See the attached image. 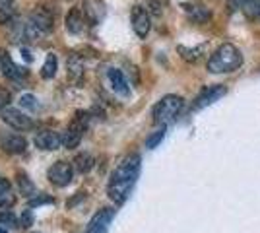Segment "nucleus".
I'll return each mask as SVG.
<instances>
[{"mask_svg": "<svg viewBox=\"0 0 260 233\" xmlns=\"http://www.w3.org/2000/svg\"><path fill=\"white\" fill-rule=\"evenodd\" d=\"M16 223V216L10 210L0 208V225H14Z\"/></svg>", "mask_w": 260, "mask_h": 233, "instance_id": "bb28decb", "label": "nucleus"}, {"mask_svg": "<svg viewBox=\"0 0 260 233\" xmlns=\"http://www.w3.org/2000/svg\"><path fill=\"white\" fill-rule=\"evenodd\" d=\"M56 70H58V58H56V55L49 53L47 58H45L43 66H41V76H43L45 80H51V78H54Z\"/></svg>", "mask_w": 260, "mask_h": 233, "instance_id": "a211bd4d", "label": "nucleus"}, {"mask_svg": "<svg viewBox=\"0 0 260 233\" xmlns=\"http://www.w3.org/2000/svg\"><path fill=\"white\" fill-rule=\"evenodd\" d=\"M14 204H16V196H14V192H12V190L0 192V208H4V210H10Z\"/></svg>", "mask_w": 260, "mask_h": 233, "instance_id": "b1692460", "label": "nucleus"}, {"mask_svg": "<svg viewBox=\"0 0 260 233\" xmlns=\"http://www.w3.org/2000/svg\"><path fill=\"white\" fill-rule=\"evenodd\" d=\"M239 8L243 10V14H247L249 18H252V16H258L260 0H239Z\"/></svg>", "mask_w": 260, "mask_h": 233, "instance_id": "aec40b11", "label": "nucleus"}, {"mask_svg": "<svg viewBox=\"0 0 260 233\" xmlns=\"http://www.w3.org/2000/svg\"><path fill=\"white\" fill-rule=\"evenodd\" d=\"M163 138H165V126H161L159 130H155V132L150 134V138L146 140V146H148L150 150H153V148H157V146L161 144Z\"/></svg>", "mask_w": 260, "mask_h": 233, "instance_id": "4be33fe9", "label": "nucleus"}, {"mask_svg": "<svg viewBox=\"0 0 260 233\" xmlns=\"http://www.w3.org/2000/svg\"><path fill=\"white\" fill-rule=\"evenodd\" d=\"M258 18H260V10H258Z\"/></svg>", "mask_w": 260, "mask_h": 233, "instance_id": "f704fd0d", "label": "nucleus"}, {"mask_svg": "<svg viewBox=\"0 0 260 233\" xmlns=\"http://www.w3.org/2000/svg\"><path fill=\"white\" fill-rule=\"evenodd\" d=\"M0 148L6 154H23L27 150V140L23 138L22 134L16 132H0Z\"/></svg>", "mask_w": 260, "mask_h": 233, "instance_id": "423d86ee", "label": "nucleus"}, {"mask_svg": "<svg viewBox=\"0 0 260 233\" xmlns=\"http://www.w3.org/2000/svg\"><path fill=\"white\" fill-rule=\"evenodd\" d=\"M35 146L39 150H45V152H54L62 146V136L54 130H41V132L35 134Z\"/></svg>", "mask_w": 260, "mask_h": 233, "instance_id": "9b49d317", "label": "nucleus"}, {"mask_svg": "<svg viewBox=\"0 0 260 233\" xmlns=\"http://www.w3.org/2000/svg\"><path fill=\"white\" fill-rule=\"evenodd\" d=\"M86 22L87 20L86 16H84V12H82V8H74V10L68 12V16H66V29L74 35L82 34Z\"/></svg>", "mask_w": 260, "mask_h": 233, "instance_id": "2eb2a0df", "label": "nucleus"}, {"mask_svg": "<svg viewBox=\"0 0 260 233\" xmlns=\"http://www.w3.org/2000/svg\"><path fill=\"white\" fill-rule=\"evenodd\" d=\"M0 68H2V74L6 78H12V80H23L27 76V70L18 66L12 60V56L8 55V51H4V49H0Z\"/></svg>", "mask_w": 260, "mask_h": 233, "instance_id": "f8f14e48", "label": "nucleus"}, {"mask_svg": "<svg viewBox=\"0 0 260 233\" xmlns=\"http://www.w3.org/2000/svg\"><path fill=\"white\" fill-rule=\"evenodd\" d=\"M138 175H140V155L132 154L128 157H124L111 175L107 187L109 198L115 204H122L130 196V192L138 181Z\"/></svg>", "mask_w": 260, "mask_h": 233, "instance_id": "f257e3e1", "label": "nucleus"}, {"mask_svg": "<svg viewBox=\"0 0 260 233\" xmlns=\"http://www.w3.org/2000/svg\"><path fill=\"white\" fill-rule=\"evenodd\" d=\"M72 177H74V165L68 161H62V159L53 163L47 171V179L54 187H68L72 183Z\"/></svg>", "mask_w": 260, "mask_h": 233, "instance_id": "20e7f679", "label": "nucleus"}, {"mask_svg": "<svg viewBox=\"0 0 260 233\" xmlns=\"http://www.w3.org/2000/svg\"><path fill=\"white\" fill-rule=\"evenodd\" d=\"M179 53L183 56L184 60H190V62H194L200 58V53H202V47H198V49H186V47H179Z\"/></svg>", "mask_w": 260, "mask_h": 233, "instance_id": "5701e85b", "label": "nucleus"}, {"mask_svg": "<svg viewBox=\"0 0 260 233\" xmlns=\"http://www.w3.org/2000/svg\"><path fill=\"white\" fill-rule=\"evenodd\" d=\"M0 119L6 122L8 126L16 128V130H29L33 128V121L20 109H14V107H4L0 111Z\"/></svg>", "mask_w": 260, "mask_h": 233, "instance_id": "39448f33", "label": "nucleus"}, {"mask_svg": "<svg viewBox=\"0 0 260 233\" xmlns=\"http://www.w3.org/2000/svg\"><path fill=\"white\" fill-rule=\"evenodd\" d=\"M20 53H22L23 58H25L27 62H31L33 60V56H31V53H29V49H27V47H22V49H20Z\"/></svg>", "mask_w": 260, "mask_h": 233, "instance_id": "7c9ffc66", "label": "nucleus"}, {"mask_svg": "<svg viewBox=\"0 0 260 233\" xmlns=\"http://www.w3.org/2000/svg\"><path fill=\"white\" fill-rule=\"evenodd\" d=\"M29 20H31L41 31H43L45 35L51 34L54 27V16L51 14V12L47 10L45 6H39V8H35V10L31 12V16H29Z\"/></svg>", "mask_w": 260, "mask_h": 233, "instance_id": "ddd939ff", "label": "nucleus"}, {"mask_svg": "<svg viewBox=\"0 0 260 233\" xmlns=\"http://www.w3.org/2000/svg\"><path fill=\"white\" fill-rule=\"evenodd\" d=\"M20 105H22L23 109L35 111V109H37V99H35V95H31V93H25V95L20 97Z\"/></svg>", "mask_w": 260, "mask_h": 233, "instance_id": "a878e982", "label": "nucleus"}, {"mask_svg": "<svg viewBox=\"0 0 260 233\" xmlns=\"http://www.w3.org/2000/svg\"><path fill=\"white\" fill-rule=\"evenodd\" d=\"M95 163V159H93V155L91 154H78L74 157V169H76L78 173H87V171H91V167Z\"/></svg>", "mask_w": 260, "mask_h": 233, "instance_id": "f3484780", "label": "nucleus"}, {"mask_svg": "<svg viewBox=\"0 0 260 233\" xmlns=\"http://www.w3.org/2000/svg\"><path fill=\"white\" fill-rule=\"evenodd\" d=\"M8 103H10V91L0 86V111H2L4 107H8Z\"/></svg>", "mask_w": 260, "mask_h": 233, "instance_id": "cd10ccee", "label": "nucleus"}, {"mask_svg": "<svg viewBox=\"0 0 260 233\" xmlns=\"http://www.w3.org/2000/svg\"><path fill=\"white\" fill-rule=\"evenodd\" d=\"M18 185L22 189V194H25V196H31L33 192H35V187H33V183L29 181V177L25 173H18Z\"/></svg>", "mask_w": 260, "mask_h": 233, "instance_id": "412c9836", "label": "nucleus"}, {"mask_svg": "<svg viewBox=\"0 0 260 233\" xmlns=\"http://www.w3.org/2000/svg\"><path fill=\"white\" fill-rule=\"evenodd\" d=\"M0 233H8V231H6V229H2V227H0Z\"/></svg>", "mask_w": 260, "mask_h": 233, "instance_id": "72a5a7b5", "label": "nucleus"}, {"mask_svg": "<svg viewBox=\"0 0 260 233\" xmlns=\"http://www.w3.org/2000/svg\"><path fill=\"white\" fill-rule=\"evenodd\" d=\"M49 202H54L51 196H35L33 200H29V206H41V204H49Z\"/></svg>", "mask_w": 260, "mask_h": 233, "instance_id": "c756f323", "label": "nucleus"}, {"mask_svg": "<svg viewBox=\"0 0 260 233\" xmlns=\"http://www.w3.org/2000/svg\"><path fill=\"white\" fill-rule=\"evenodd\" d=\"M107 78H109V82H111V88H113L115 93H119L122 97H128L130 84L126 82V78H124V74L120 72L119 68H109Z\"/></svg>", "mask_w": 260, "mask_h": 233, "instance_id": "4468645a", "label": "nucleus"}, {"mask_svg": "<svg viewBox=\"0 0 260 233\" xmlns=\"http://www.w3.org/2000/svg\"><path fill=\"white\" fill-rule=\"evenodd\" d=\"M184 10L188 14V18L196 23H206L212 18V12L208 10L206 6H200V4H184Z\"/></svg>", "mask_w": 260, "mask_h": 233, "instance_id": "dca6fc26", "label": "nucleus"}, {"mask_svg": "<svg viewBox=\"0 0 260 233\" xmlns=\"http://www.w3.org/2000/svg\"><path fill=\"white\" fill-rule=\"evenodd\" d=\"M228 93V89H225V86H210V88L202 89L200 91V95L194 99V105H192V109H204V107H208V105H212L214 101H217L219 97H223Z\"/></svg>", "mask_w": 260, "mask_h": 233, "instance_id": "9d476101", "label": "nucleus"}, {"mask_svg": "<svg viewBox=\"0 0 260 233\" xmlns=\"http://www.w3.org/2000/svg\"><path fill=\"white\" fill-rule=\"evenodd\" d=\"M6 190H12L10 183L6 179H0V192H6Z\"/></svg>", "mask_w": 260, "mask_h": 233, "instance_id": "2f4dec72", "label": "nucleus"}, {"mask_svg": "<svg viewBox=\"0 0 260 233\" xmlns=\"http://www.w3.org/2000/svg\"><path fill=\"white\" fill-rule=\"evenodd\" d=\"M181 109H183V97H179V95H165L153 107V122L161 124V126H167L169 122H173L179 117Z\"/></svg>", "mask_w": 260, "mask_h": 233, "instance_id": "7ed1b4c3", "label": "nucleus"}, {"mask_svg": "<svg viewBox=\"0 0 260 233\" xmlns=\"http://www.w3.org/2000/svg\"><path fill=\"white\" fill-rule=\"evenodd\" d=\"M130 18H132V29H134V34L138 35L140 39H144L146 35L150 34V29H152V20H150L148 10L142 8V6H134Z\"/></svg>", "mask_w": 260, "mask_h": 233, "instance_id": "0eeeda50", "label": "nucleus"}, {"mask_svg": "<svg viewBox=\"0 0 260 233\" xmlns=\"http://www.w3.org/2000/svg\"><path fill=\"white\" fill-rule=\"evenodd\" d=\"M82 12L86 16V20L89 25H98L103 22L107 8H105V2L103 0H84L82 2Z\"/></svg>", "mask_w": 260, "mask_h": 233, "instance_id": "6e6552de", "label": "nucleus"}, {"mask_svg": "<svg viewBox=\"0 0 260 233\" xmlns=\"http://www.w3.org/2000/svg\"><path fill=\"white\" fill-rule=\"evenodd\" d=\"M8 4H12V0H0V6H8Z\"/></svg>", "mask_w": 260, "mask_h": 233, "instance_id": "473e14b6", "label": "nucleus"}, {"mask_svg": "<svg viewBox=\"0 0 260 233\" xmlns=\"http://www.w3.org/2000/svg\"><path fill=\"white\" fill-rule=\"evenodd\" d=\"M115 218V210L113 208H103L99 210L91 220L87 223L86 233H107L109 231V225L113 222Z\"/></svg>", "mask_w": 260, "mask_h": 233, "instance_id": "1a4fd4ad", "label": "nucleus"}, {"mask_svg": "<svg viewBox=\"0 0 260 233\" xmlns=\"http://www.w3.org/2000/svg\"><path fill=\"white\" fill-rule=\"evenodd\" d=\"M33 223V216H31V212L29 210H25L22 214V218H20V227H29Z\"/></svg>", "mask_w": 260, "mask_h": 233, "instance_id": "c85d7f7f", "label": "nucleus"}, {"mask_svg": "<svg viewBox=\"0 0 260 233\" xmlns=\"http://www.w3.org/2000/svg\"><path fill=\"white\" fill-rule=\"evenodd\" d=\"M12 22H14V8H12V4L0 6V23L6 25V23H12Z\"/></svg>", "mask_w": 260, "mask_h": 233, "instance_id": "393cba45", "label": "nucleus"}, {"mask_svg": "<svg viewBox=\"0 0 260 233\" xmlns=\"http://www.w3.org/2000/svg\"><path fill=\"white\" fill-rule=\"evenodd\" d=\"M84 74V62L78 55H72L68 58V76L72 80H78V78Z\"/></svg>", "mask_w": 260, "mask_h": 233, "instance_id": "6ab92c4d", "label": "nucleus"}, {"mask_svg": "<svg viewBox=\"0 0 260 233\" xmlns=\"http://www.w3.org/2000/svg\"><path fill=\"white\" fill-rule=\"evenodd\" d=\"M243 64V55L235 45L223 43L219 45L216 51L212 53L208 60V72L212 74H229L235 72Z\"/></svg>", "mask_w": 260, "mask_h": 233, "instance_id": "f03ea898", "label": "nucleus"}]
</instances>
